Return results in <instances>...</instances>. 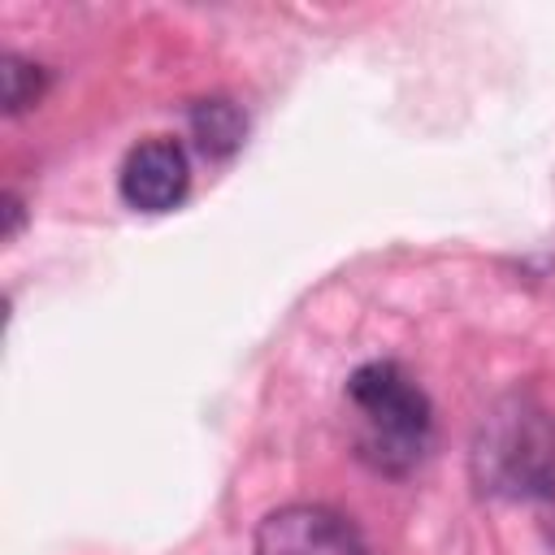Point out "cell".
Masks as SVG:
<instances>
[{
  "label": "cell",
  "mask_w": 555,
  "mask_h": 555,
  "mask_svg": "<svg viewBox=\"0 0 555 555\" xmlns=\"http://www.w3.org/2000/svg\"><path fill=\"white\" fill-rule=\"evenodd\" d=\"M256 555H369L360 529L321 503H286L256 529Z\"/></svg>",
  "instance_id": "3"
},
{
  "label": "cell",
  "mask_w": 555,
  "mask_h": 555,
  "mask_svg": "<svg viewBox=\"0 0 555 555\" xmlns=\"http://www.w3.org/2000/svg\"><path fill=\"white\" fill-rule=\"evenodd\" d=\"M347 399L360 416V455L377 473H408L429 442L434 412L425 390L395 364V360H369L347 377Z\"/></svg>",
  "instance_id": "2"
},
{
  "label": "cell",
  "mask_w": 555,
  "mask_h": 555,
  "mask_svg": "<svg viewBox=\"0 0 555 555\" xmlns=\"http://www.w3.org/2000/svg\"><path fill=\"white\" fill-rule=\"evenodd\" d=\"M473 486L490 499H546L555 494V416L529 395L494 399L468 447Z\"/></svg>",
  "instance_id": "1"
},
{
  "label": "cell",
  "mask_w": 555,
  "mask_h": 555,
  "mask_svg": "<svg viewBox=\"0 0 555 555\" xmlns=\"http://www.w3.org/2000/svg\"><path fill=\"white\" fill-rule=\"evenodd\" d=\"M4 113H22V108H30L39 95H43V87H48V74L35 65V61H22V56H4Z\"/></svg>",
  "instance_id": "6"
},
{
  "label": "cell",
  "mask_w": 555,
  "mask_h": 555,
  "mask_svg": "<svg viewBox=\"0 0 555 555\" xmlns=\"http://www.w3.org/2000/svg\"><path fill=\"white\" fill-rule=\"evenodd\" d=\"M186 182H191V165H186L182 143H173V139H143L139 147H130V156L117 173L121 199L139 212L178 208L186 195Z\"/></svg>",
  "instance_id": "4"
},
{
  "label": "cell",
  "mask_w": 555,
  "mask_h": 555,
  "mask_svg": "<svg viewBox=\"0 0 555 555\" xmlns=\"http://www.w3.org/2000/svg\"><path fill=\"white\" fill-rule=\"evenodd\" d=\"M22 225V199L17 195H4V238H13Z\"/></svg>",
  "instance_id": "7"
},
{
  "label": "cell",
  "mask_w": 555,
  "mask_h": 555,
  "mask_svg": "<svg viewBox=\"0 0 555 555\" xmlns=\"http://www.w3.org/2000/svg\"><path fill=\"white\" fill-rule=\"evenodd\" d=\"M243 130H247V121H243L238 104H234V100H225V95L199 100V104L191 108V134H195L199 152H204V156H212V160L230 156V152L243 143Z\"/></svg>",
  "instance_id": "5"
}]
</instances>
